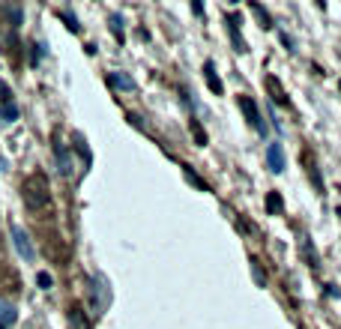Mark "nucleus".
<instances>
[{"instance_id":"f257e3e1","label":"nucleus","mask_w":341,"mask_h":329,"mask_svg":"<svg viewBox=\"0 0 341 329\" xmlns=\"http://www.w3.org/2000/svg\"><path fill=\"white\" fill-rule=\"evenodd\" d=\"M21 195H24V203L30 210H42L48 207V180L42 174H33L21 183Z\"/></svg>"},{"instance_id":"f03ea898","label":"nucleus","mask_w":341,"mask_h":329,"mask_svg":"<svg viewBox=\"0 0 341 329\" xmlns=\"http://www.w3.org/2000/svg\"><path fill=\"white\" fill-rule=\"evenodd\" d=\"M90 311L99 317L105 308H108V302H111V287H108V278L105 275H93L90 278Z\"/></svg>"},{"instance_id":"7ed1b4c3","label":"nucleus","mask_w":341,"mask_h":329,"mask_svg":"<svg viewBox=\"0 0 341 329\" xmlns=\"http://www.w3.org/2000/svg\"><path fill=\"white\" fill-rule=\"evenodd\" d=\"M9 233H12L15 252H18V255H21V258H24L27 263L36 261V249H33V242H30V236H27V230L18 228V225H12V228H9Z\"/></svg>"},{"instance_id":"20e7f679","label":"nucleus","mask_w":341,"mask_h":329,"mask_svg":"<svg viewBox=\"0 0 341 329\" xmlns=\"http://www.w3.org/2000/svg\"><path fill=\"white\" fill-rule=\"evenodd\" d=\"M237 102H239V111L245 114V120L254 126V132H258V135H267V123H264V117H261L258 105H254V102H251L248 96H239Z\"/></svg>"},{"instance_id":"39448f33","label":"nucleus","mask_w":341,"mask_h":329,"mask_svg":"<svg viewBox=\"0 0 341 329\" xmlns=\"http://www.w3.org/2000/svg\"><path fill=\"white\" fill-rule=\"evenodd\" d=\"M267 164H270V171L273 174H284L287 171V156H284V147L273 141L270 147H267Z\"/></svg>"},{"instance_id":"423d86ee","label":"nucleus","mask_w":341,"mask_h":329,"mask_svg":"<svg viewBox=\"0 0 341 329\" xmlns=\"http://www.w3.org/2000/svg\"><path fill=\"white\" fill-rule=\"evenodd\" d=\"M54 153H57V171H60L63 177H72V174H75V164H72L69 150L63 147V144H54Z\"/></svg>"},{"instance_id":"0eeeda50","label":"nucleus","mask_w":341,"mask_h":329,"mask_svg":"<svg viewBox=\"0 0 341 329\" xmlns=\"http://www.w3.org/2000/svg\"><path fill=\"white\" fill-rule=\"evenodd\" d=\"M228 33H231L234 48H237L239 54H242V51H248V48H245V42H242V36H239V18H237V15H228Z\"/></svg>"},{"instance_id":"6e6552de","label":"nucleus","mask_w":341,"mask_h":329,"mask_svg":"<svg viewBox=\"0 0 341 329\" xmlns=\"http://www.w3.org/2000/svg\"><path fill=\"white\" fill-rule=\"evenodd\" d=\"M15 320H18L15 305H12V302H6V299H0V326H12Z\"/></svg>"},{"instance_id":"1a4fd4ad","label":"nucleus","mask_w":341,"mask_h":329,"mask_svg":"<svg viewBox=\"0 0 341 329\" xmlns=\"http://www.w3.org/2000/svg\"><path fill=\"white\" fill-rule=\"evenodd\" d=\"M108 84L117 87V90H135V81H132L129 75H123V72H111V75H108Z\"/></svg>"},{"instance_id":"9d476101","label":"nucleus","mask_w":341,"mask_h":329,"mask_svg":"<svg viewBox=\"0 0 341 329\" xmlns=\"http://www.w3.org/2000/svg\"><path fill=\"white\" fill-rule=\"evenodd\" d=\"M204 75H206L209 90H212V93H222V81H219V75H216V66H212V60H206V63H204Z\"/></svg>"},{"instance_id":"9b49d317","label":"nucleus","mask_w":341,"mask_h":329,"mask_svg":"<svg viewBox=\"0 0 341 329\" xmlns=\"http://www.w3.org/2000/svg\"><path fill=\"white\" fill-rule=\"evenodd\" d=\"M69 326H72V329H87V320H84V311H81L78 305H72V308H69Z\"/></svg>"},{"instance_id":"f8f14e48","label":"nucleus","mask_w":341,"mask_h":329,"mask_svg":"<svg viewBox=\"0 0 341 329\" xmlns=\"http://www.w3.org/2000/svg\"><path fill=\"white\" fill-rule=\"evenodd\" d=\"M183 174H186V180H189V183H192V186H198V189H201V192H209V186H206L204 180H201V177H198V174H195V168H192V164H183Z\"/></svg>"},{"instance_id":"ddd939ff","label":"nucleus","mask_w":341,"mask_h":329,"mask_svg":"<svg viewBox=\"0 0 341 329\" xmlns=\"http://www.w3.org/2000/svg\"><path fill=\"white\" fill-rule=\"evenodd\" d=\"M18 120V108L12 105V102H6L3 108H0V123H15Z\"/></svg>"},{"instance_id":"4468645a","label":"nucleus","mask_w":341,"mask_h":329,"mask_svg":"<svg viewBox=\"0 0 341 329\" xmlns=\"http://www.w3.org/2000/svg\"><path fill=\"white\" fill-rule=\"evenodd\" d=\"M267 210H270V213H281V210H284V197L278 195V192H270V195H267Z\"/></svg>"},{"instance_id":"2eb2a0df","label":"nucleus","mask_w":341,"mask_h":329,"mask_svg":"<svg viewBox=\"0 0 341 329\" xmlns=\"http://www.w3.org/2000/svg\"><path fill=\"white\" fill-rule=\"evenodd\" d=\"M303 255H306L308 266H317V252H314V245H311L308 236H303Z\"/></svg>"},{"instance_id":"dca6fc26","label":"nucleus","mask_w":341,"mask_h":329,"mask_svg":"<svg viewBox=\"0 0 341 329\" xmlns=\"http://www.w3.org/2000/svg\"><path fill=\"white\" fill-rule=\"evenodd\" d=\"M251 12H254V15H258V18H261V27H267V30H270V27H273V18H270V15H267V9H264V6H261V3H251Z\"/></svg>"},{"instance_id":"f3484780","label":"nucleus","mask_w":341,"mask_h":329,"mask_svg":"<svg viewBox=\"0 0 341 329\" xmlns=\"http://www.w3.org/2000/svg\"><path fill=\"white\" fill-rule=\"evenodd\" d=\"M251 275H254L258 287H267V272L261 269V263H258V261H251Z\"/></svg>"},{"instance_id":"a211bd4d","label":"nucleus","mask_w":341,"mask_h":329,"mask_svg":"<svg viewBox=\"0 0 341 329\" xmlns=\"http://www.w3.org/2000/svg\"><path fill=\"white\" fill-rule=\"evenodd\" d=\"M111 30H114V36H117V39H120V42H123V18H120V15H117V12H114V15H111Z\"/></svg>"},{"instance_id":"6ab92c4d","label":"nucleus","mask_w":341,"mask_h":329,"mask_svg":"<svg viewBox=\"0 0 341 329\" xmlns=\"http://www.w3.org/2000/svg\"><path fill=\"white\" fill-rule=\"evenodd\" d=\"M267 84H270V90H273V99H275V102H278V105H287V96H281V90H278V84H275L273 78H270Z\"/></svg>"},{"instance_id":"aec40b11","label":"nucleus","mask_w":341,"mask_h":329,"mask_svg":"<svg viewBox=\"0 0 341 329\" xmlns=\"http://www.w3.org/2000/svg\"><path fill=\"white\" fill-rule=\"evenodd\" d=\"M36 284H39V287H42V291H48V287H51V284H54V278H51V275H48V272H39V275H36Z\"/></svg>"},{"instance_id":"412c9836","label":"nucleus","mask_w":341,"mask_h":329,"mask_svg":"<svg viewBox=\"0 0 341 329\" xmlns=\"http://www.w3.org/2000/svg\"><path fill=\"white\" fill-rule=\"evenodd\" d=\"M60 15H63V21H66V27L72 33H78V21H75V15H69V12H60Z\"/></svg>"},{"instance_id":"4be33fe9","label":"nucleus","mask_w":341,"mask_h":329,"mask_svg":"<svg viewBox=\"0 0 341 329\" xmlns=\"http://www.w3.org/2000/svg\"><path fill=\"white\" fill-rule=\"evenodd\" d=\"M0 102H3V105H6V102H12V90H9L3 81H0Z\"/></svg>"},{"instance_id":"5701e85b","label":"nucleus","mask_w":341,"mask_h":329,"mask_svg":"<svg viewBox=\"0 0 341 329\" xmlns=\"http://www.w3.org/2000/svg\"><path fill=\"white\" fill-rule=\"evenodd\" d=\"M192 132H195V141H198V144L204 147V144H206V135L201 132V126H198V123H192Z\"/></svg>"},{"instance_id":"b1692460","label":"nucleus","mask_w":341,"mask_h":329,"mask_svg":"<svg viewBox=\"0 0 341 329\" xmlns=\"http://www.w3.org/2000/svg\"><path fill=\"white\" fill-rule=\"evenodd\" d=\"M9 18H12V24H18V21H21V9L12 6V9H9Z\"/></svg>"},{"instance_id":"393cba45","label":"nucleus","mask_w":341,"mask_h":329,"mask_svg":"<svg viewBox=\"0 0 341 329\" xmlns=\"http://www.w3.org/2000/svg\"><path fill=\"white\" fill-rule=\"evenodd\" d=\"M129 123H135L138 129H144V120H141V117H138V114H129Z\"/></svg>"},{"instance_id":"a878e982","label":"nucleus","mask_w":341,"mask_h":329,"mask_svg":"<svg viewBox=\"0 0 341 329\" xmlns=\"http://www.w3.org/2000/svg\"><path fill=\"white\" fill-rule=\"evenodd\" d=\"M0 329H6V326H0Z\"/></svg>"},{"instance_id":"bb28decb","label":"nucleus","mask_w":341,"mask_h":329,"mask_svg":"<svg viewBox=\"0 0 341 329\" xmlns=\"http://www.w3.org/2000/svg\"><path fill=\"white\" fill-rule=\"evenodd\" d=\"M338 87H341V84H338Z\"/></svg>"}]
</instances>
